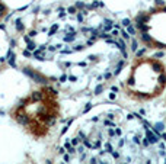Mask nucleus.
I'll return each mask as SVG.
<instances>
[{
    "mask_svg": "<svg viewBox=\"0 0 166 164\" xmlns=\"http://www.w3.org/2000/svg\"><path fill=\"white\" fill-rule=\"evenodd\" d=\"M58 102L56 93L50 89L35 92L25 103L19 105L15 118L34 137H44L56 124L58 116Z\"/></svg>",
    "mask_w": 166,
    "mask_h": 164,
    "instance_id": "nucleus-3",
    "label": "nucleus"
},
{
    "mask_svg": "<svg viewBox=\"0 0 166 164\" xmlns=\"http://www.w3.org/2000/svg\"><path fill=\"white\" fill-rule=\"evenodd\" d=\"M137 32L147 48L166 51V6L154 8L138 16Z\"/></svg>",
    "mask_w": 166,
    "mask_h": 164,
    "instance_id": "nucleus-4",
    "label": "nucleus"
},
{
    "mask_svg": "<svg viewBox=\"0 0 166 164\" xmlns=\"http://www.w3.org/2000/svg\"><path fill=\"white\" fill-rule=\"evenodd\" d=\"M159 140L136 113L103 108L70 128L58 164H158Z\"/></svg>",
    "mask_w": 166,
    "mask_h": 164,
    "instance_id": "nucleus-1",
    "label": "nucleus"
},
{
    "mask_svg": "<svg viewBox=\"0 0 166 164\" xmlns=\"http://www.w3.org/2000/svg\"><path fill=\"white\" fill-rule=\"evenodd\" d=\"M125 96L136 102H149L166 92V64L156 57H140L133 61L123 83Z\"/></svg>",
    "mask_w": 166,
    "mask_h": 164,
    "instance_id": "nucleus-2",
    "label": "nucleus"
}]
</instances>
